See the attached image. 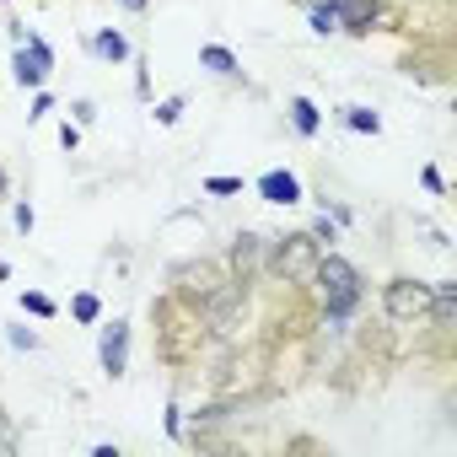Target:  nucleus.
<instances>
[{
    "mask_svg": "<svg viewBox=\"0 0 457 457\" xmlns=\"http://www.w3.org/2000/svg\"><path fill=\"white\" fill-rule=\"evenodd\" d=\"M183 108H188V97H162V103H156V108H151V119H156V124H162V129H172V124H178V119H183Z\"/></svg>",
    "mask_w": 457,
    "mask_h": 457,
    "instance_id": "nucleus-18",
    "label": "nucleus"
},
{
    "mask_svg": "<svg viewBox=\"0 0 457 457\" xmlns=\"http://www.w3.org/2000/svg\"><path fill=\"white\" fill-rule=\"evenodd\" d=\"M22 312H28V318H44V323H49V318H60L54 296H44V291H22Z\"/></svg>",
    "mask_w": 457,
    "mask_h": 457,
    "instance_id": "nucleus-17",
    "label": "nucleus"
},
{
    "mask_svg": "<svg viewBox=\"0 0 457 457\" xmlns=\"http://www.w3.org/2000/svg\"><path fill=\"white\" fill-rule=\"evenodd\" d=\"M286 113H291V129H296L302 140H318V129H323V113H318V103H312V97H302V92H296V97L286 103Z\"/></svg>",
    "mask_w": 457,
    "mask_h": 457,
    "instance_id": "nucleus-12",
    "label": "nucleus"
},
{
    "mask_svg": "<svg viewBox=\"0 0 457 457\" xmlns=\"http://www.w3.org/2000/svg\"><path fill=\"white\" fill-rule=\"evenodd\" d=\"M17 446V430H12V420H6V409H0V452H12Z\"/></svg>",
    "mask_w": 457,
    "mask_h": 457,
    "instance_id": "nucleus-28",
    "label": "nucleus"
},
{
    "mask_svg": "<svg viewBox=\"0 0 457 457\" xmlns=\"http://www.w3.org/2000/svg\"><path fill=\"white\" fill-rule=\"evenodd\" d=\"M167 436L183 441V409H178V403H167Z\"/></svg>",
    "mask_w": 457,
    "mask_h": 457,
    "instance_id": "nucleus-27",
    "label": "nucleus"
},
{
    "mask_svg": "<svg viewBox=\"0 0 457 457\" xmlns=\"http://www.w3.org/2000/svg\"><path fill=\"white\" fill-rule=\"evenodd\" d=\"M425 312H430V286H425V280H414V275L382 280V318H387V323L414 328V323H425Z\"/></svg>",
    "mask_w": 457,
    "mask_h": 457,
    "instance_id": "nucleus-6",
    "label": "nucleus"
},
{
    "mask_svg": "<svg viewBox=\"0 0 457 457\" xmlns=\"http://www.w3.org/2000/svg\"><path fill=\"white\" fill-rule=\"evenodd\" d=\"M12 220H17V232H22V237H28V232H33V226H38V210H33V204H28V199H22V204H17V210H12Z\"/></svg>",
    "mask_w": 457,
    "mask_h": 457,
    "instance_id": "nucleus-21",
    "label": "nucleus"
},
{
    "mask_svg": "<svg viewBox=\"0 0 457 457\" xmlns=\"http://www.w3.org/2000/svg\"><path fill=\"white\" fill-rule=\"evenodd\" d=\"M420 183H425V188H430V194H436V199H441V194H446V178H441V172H436V167H425V172H420Z\"/></svg>",
    "mask_w": 457,
    "mask_h": 457,
    "instance_id": "nucleus-26",
    "label": "nucleus"
},
{
    "mask_svg": "<svg viewBox=\"0 0 457 457\" xmlns=\"http://www.w3.org/2000/svg\"><path fill=\"white\" fill-rule=\"evenodd\" d=\"M199 71H210V76H220V81H237V76H243V60L226 49V44H204V49H199Z\"/></svg>",
    "mask_w": 457,
    "mask_h": 457,
    "instance_id": "nucleus-10",
    "label": "nucleus"
},
{
    "mask_svg": "<svg viewBox=\"0 0 457 457\" xmlns=\"http://www.w3.org/2000/svg\"><path fill=\"white\" fill-rule=\"evenodd\" d=\"M452 65H457V54H452V33L446 28L414 33V49H403V60H398V71L414 76V81H425V87H446Z\"/></svg>",
    "mask_w": 457,
    "mask_h": 457,
    "instance_id": "nucleus-5",
    "label": "nucleus"
},
{
    "mask_svg": "<svg viewBox=\"0 0 457 457\" xmlns=\"http://www.w3.org/2000/svg\"><path fill=\"white\" fill-rule=\"evenodd\" d=\"M339 119H345V129H355V135H382V119H377V108H366V103L339 108Z\"/></svg>",
    "mask_w": 457,
    "mask_h": 457,
    "instance_id": "nucleus-14",
    "label": "nucleus"
},
{
    "mask_svg": "<svg viewBox=\"0 0 457 457\" xmlns=\"http://www.w3.org/2000/svg\"><path fill=\"white\" fill-rule=\"evenodd\" d=\"M44 113H54V97L38 87V92H33V108H28V119H44Z\"/></svg>",
    "mask_w": 457,
    "mask_h": 457,
    "instance_id": "nucleus-23",
    "label": "nucleus"
},
{
    "mask_svg": "<svg viewBox=\"0 0 457 457\" xmlns=\"http://www.w3.org/2000/svg\"><path fill=\"white\" fill-rule=\"evenodd\" d=\"M12 81H17L22 92H38V87L49 81V71H44V65H38V60H33L22 44H17V54H12Z\"/></svg>",
    "mask_w": 457,
    "mask_h": 457,
    "instance_id": "nucleus-13",
    "label": "nucleus"
},
{
    "mask_svg": "<svg viewBox=\"0 0 457 457\" xmlns=\"http://www.w3.org/2000/svg\"><path fill=\"white\" fill-rule=\"evenodd\" d=\"M312 291H318V318H323V328H334V334L366 307V275H361L345 253H334V248H323V259H318V270H312Z\"/></svg>",
    "mask_w": 457,
    "mask_h": 457,
    "instance_id": "nucleus-2",
    "label": "nucleus"
},
{
    "mask_svg": "<svg viewBox=\"0 0 457 457\" xmlns=\"http://www.w3.org/2000/svg\"><path fill=\"white\" fill-rule=\"evenodd\" d=\"M215 339H220V334L204 323V312H199L194 302H183V296H172V291H162V296L151 302V345H156V361H162L167 371L199 366Z\"/></svg>",
    "mask_w": 457,
    "mask_h": 457,
    "instance_id": "nucleus-1",
    "label": "nucleus"
},
{
    "mask_svg": "<svg viewBox=\"0 0 457 457\" xmlns=\"http://www.w3.org/2000/svg\"><path fill=\"white\" fill-rule=\"evenodd\" d=\"M318 259H323V248H318V237L307 232H280V237H264V275L275 280V286H291V291H307L312 286V270H318Z\"/></svg>",
    "mask_w": 457,
    "mask_h": 457,
    "instance_id": "nucleus-3",
    "label": "nucleus"
},
{
    "mask_svg": "<svg viewBox=\"0 0 457 457\" xmlns=\"http://www.w3.org/2000/svg\"><path fill=\"white\" fill-rule=\"evenodd\" d=\"M12 345H17V350H38L44 339H38L33 328H22V323H17V328H12Z\"/></svg>",
    "mask_w": 457,
    "mask_h": 457,
    "instance_id": "nucleus-24",
    "label": "nucleus"
},
{
    "mask_svg": "<svg viewBox=\"0 0 457 457\" xmlns=\"http://www.w3.org/2000/svg\"><path fill=\"white\" fill-rule=\"evenodd\" d=\"M97 366H103V377H113V382L129 371V323H124V318H113V323L97 328Z\"/></svg>",
    "mask_w": 457,
    "mask_h": 457,
    "instance_id": "nucleus-7",
    "label": "nucleus"
},
{
    "mask_svg": "<svg viewBox=\"0 0 457 457\" xmlns=\"http://www.w3.org/2000/svg\"><path fill=\"white\" fill-rule=\"evenodd\" d=\"M226 270H232V280H237V286H248V291H253V280L264 275V237L237 232V237H232V248H226Z\"/></svg>",
    "mask_w": 457,
    "mask_h": 457,
    "instance_id": "nucleus-8",
    "label": "nucleus"
},
{
    "mask_svg": "<svg viewBox=\"0 0 457 457\" xmlns=\"http://www.w3.org/2000/svg\"><path fill=\"white\" fill-rule=\"evenodd\" d=\"M339 33L350 38H371V33H409V12L398 0H328Z\"/></svg>",
    "mask_w": 457,
    "mask_h": 457,
    "instance_id": "nucleus-4",
    "label": "nucleus"
},
{
    "mask_svg": "<svg viewBox=\"0 0 457 457\" xmlns=\"http://www.w3.org/2000/svg\"><path fill=\"white\" fill-rule=\"evenodd\" d=\"M204 194H210V199H232V194H243V178L215 172V178H204Z\"/></svg>",
    "mask_w": 457,
    "mask_h": 457,
    "instance_id": "nucleus-19",
    "label": "nucleus"
},
{
    "mask_svg": "<svg viewBox=\"0 0 457 457\" xmlns=\"http://www.w3.org/2000/svg\"><path fill=\"white\" fill-rule=\"evenodd\" d=\"M97 60H108V65H124V60H135V44L119 33V28H103V33H92V44H87Z\"/></svg>",
    "mask_w": 457,
    "mask_h": 457,
    "instance_id": "nucleus-11",
    "label": "nucleus"
},
{
    "mask_svg": "<svg viewBox=\"0 0 457 457\" xmlns=\"http://www.w3.org/2000/svg\"><path fill=\"white\" fill-rule=\"evenodd\" d=\"M307 232L318 237V248H334V243H339V220H328V210H323V215L307 226Z\"/></svg>",
    "mask_w": 457,
    "mask_h": 457,
    "instance_id": "nucleus-20",
    "label": "nucleus"
},
{
    "mask_svg": "<svg viewBox=\"0 0 457 457\" xmlns=\"http://www.w3.org/2000/svg\"><path fill=\"white\" fill-rule=\"evenodd\" d=\"M60 145H65V151H76V145H81V124H71V119H65V124H60Z\"/></svg>",
    "mask_w": 457,
    "mask_h": 457,
    "instance_id": "nucleus-25",
    "label": "nucleus"
},
{
    "mask_svg": "<svg viewBox=\"0 0 457 457\" xmlns=\"http://www.w3.org/2000/svg\"><path fill=\"white\" fill-rule=\"evenodd\" d=\"M6 199H12V172L0 167V204H6Z\"/></svg>",
    "mask_w": 457,
    "mask_h": 457,
    "instance_id": "nucleus-30",
    "label": "nucleus"
},
{
    "mask_svg": "<svg viewBox=\"0 0 457 457\" xmlns=\"http://www.w3.org/2000/svg\"><path fill=\"white\" fill-rule=\"evenodd\" d=\"M119 6H124L129 17H145V12H151V0H119Z\"/></svg>",
    "mask_w": 457,
    "mask_h": 457,
    "instance_id": "nucleus-29",
    "label": "nucleus"
},
{
    "mask_svg": "<svg viewBox=\"0 0 457 457\" xmlns=\"http://www.w3.org/2000/svg\"><path fill=\"white\" fill-rule=\"evenodd\" d=\"M71 113H76L71 124H81V129H87V124L97 119V103H92V97H76V103H71Z\"/></svg>",
    "mask_w": 457,
    "mask_h": 457,
    "instance_id": "nucleus-22",
    "label": "nucleus"
},
{
    "mask_svg": "<svg viewBox=\"0 0 457 457\" xmlns=\"http://www.w3.org/2000/svg\"><path fill=\"white\" fill-rule=\"evenodd\" d=\"M307 22H312L318 38H334V33H339V17H334L328 0H312V6H307Z\"/></svg>",
    "mask_w": 457,
    "mask_h": 457,
    "instance_id": "nucleus-15",
    "label": "nucleus"
},
{
    "mask_svg": "<svg viewBox=\"0 0 457 457\" xmlns=\"http://www.w3.org/2000/svg\"><path fill=\"white\" fill-rule=\"evenodd\" d=\"M259 199L264 204H280V210H291V204H302L307 194H302V178L291 172V167H270V172H259Z\"/></svg>",
    "mask_w": 457,
    "mask_h": 457,
    "instance_id": "nucleus-9",
    "label": "nucleus"
},
{
    "mask_svg": "<svg viewBox=\"0 0 457 457\" xmlns=\"http://www.w3.org/2000/svg\"><path fill=\"white\" fill-rule=\"evenodd\" d=\"M71 318H76V323H103V296H97V291L71 296Z\"/></svg>",
    "mask_w": 457,
    "mask_h": 457,
    "instance_id": "nucleus-16",
    "label": "nucleus"
}]
</instances>
